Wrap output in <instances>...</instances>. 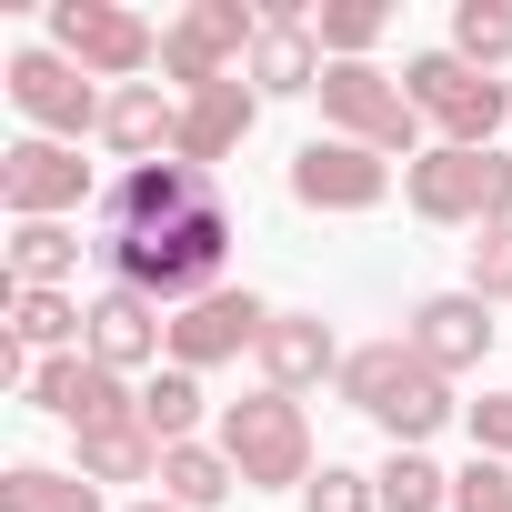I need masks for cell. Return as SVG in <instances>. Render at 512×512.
<instances>
[{"label":"cell","instance_id":"1","mask_svg":"<svg viewBox=\"0 0 512 512\" xmlns=\"http://www.w3.org/2000/svg\"><path fill=\"white\" fill-rule=\"evenodd\" d=\"M231 241H241V211L221 201V171H201V161H141V171L101 181V201H91V251H101L111 292H141L171 312L221 292Z\"/></svg>","mask_w":512,"mask_h":512},{"label":"cell","instance_id":"2","mask_svg":"<svg viewBox=\"0 0 512 512\" xmlns=\"http://www.w3.org/2000/svg\"><path fill=\"white\" fill-rule=\"evenodd\" d=\"M332 392H342L352 412H372V422L392 432V452H422V442L462 412V402H452V382H442L412 342H362V352H342Z\"/></svg>","mask_w":512,"mask_h":512},{"label":"cell","instance_id":"3","mask_svg":"<svg viewBox=\"0 0 512 512\" xmlns=\"http://www.w3.org/2000/svg\"><path fill=\"white\" fill-rule=\"evenodd\" d=\"M221 452H231L241 492H302V482H312V422H302L292 392L221 402Z\"/></svg>","mask_w":512,"mask_h":512},{"label":"cell","instance_id":"4","mask_svg":"<svg viewBox=\"0 0 512 512\" xmlns=\"http://www.w3.org/2000/svg\"><path fill=\"white\" fill-rule=\"evenodd\" d=\"M402 201H412L422 221L492 231V221H512V161H502V151H452V141H432V151L402 171Z\"/></svg>","mask_w":512,"mask_h":512},{"label":"cell","instance_id":"5","mask_svg":"<svg viewBox=\"0 0 512 512\" xmlns=\"http://www.w3.org/2000/svg\"><path fill=\"white\" fill-rule=\"evenodd\" d=\"M322 121H332V141H362V151H382V161H422V111H412V91H402L392 71H372V61H332V71H322Z\"/></svg>","mask_w":512,"mask_h":512},{"label":"cell","instance_id":"6","mask_svg":"<svg viewBox=\"0 0 512 512\" xmlns=\"http://www.w3.org/2000/svg\"><path fill=\"white\" fill-rule=\"evenodd\" d=\"M51 51L81 61L91 81L131 91V81L161 61V31H151L141 11H121V0H51Z\"/></svg>","mask_w":512,"mask_h":512},{"label":"cell","instance_id":"7","mask_svg":"<svg viewBox=\"0 0 512 512\" xmlns=\"http://www.w3.org/2000/svg\"><path fill=\"white\" fill-rule=\"evenodd\" d=\"M402 91H412V111H422L452 151H492V131H502V111H512V91H502L492 71L452 61V51H422V61L402 71Z\"/></svg>","mask_w":512,"mask_h":512},{"label":"cell","instance_id":"8","mask_svg":"<svg viewBox=\"0 0 512 512\" xmlns=\"http://www.w3.org/2000/svg\"><path fill=\"white\" fill-rule=\"evenodd\" d=\"M251 41H262V11H251V0H191V11L161 31V71L181 91H211V81H241Z\"/></svg>","mask_w":512,"mask_h":512},{"label":"cell","instance_id":"9","mask_svg":"<svg viewBox=\"0 0 512 512\" xmlns=\"http://www.w3.org/2000/svg\"><path fill=\"white\" fill-rule=\"evenodd\" d=\"M11 101H21V121L41 131V141H71L81 151V131H101V111H111V91H91V71L81 61H61L51 41L41 51H11Z\"/></svg>","mask_w":512,"mask_h":512},{"label":"cell","instance_id":"10","mask_svg":"<svg viewBox=\"0 0 512 512\" xmlns=\"http://www.w3.org/2000/svg\"><path fill=\"white\" fill-rule=\"evenodd\" d=\"M0 201H11V221H61V211H81V201H101L91 191V161L71 151V141H11L0 151Z\"/></svg>","mask_w":512,"mask_h":512},{"label":"cell","instance_id":"11","mask_svg":"<svg viewBox=\"0 0 512 512\" xmlns=\"http://www.w3.org/2000/svg\"><path fill=\"white\" fill-rule=\"evenodd\" d=\"M382 191H392V161L382 151H362V141H302L292 151V201L302 211H382Z\"/></svg>","mask_w":512,"mask_h":512},{"label":"cell","instance_id":"12","mask_svg":"<svg viewBox=\"0 0 512 512\" xmlns=\"http://www.w3.org/2000/svg\"><path fill=\"white\" fill-rule=\"evenodd\" d=\"M262 332H272V302L221 282L211 302L171 312V362H181V372H211V362H241V352H262Z\"/></svg>","mask_w":512,"mask_h":512},{"label":"cell","instance_id":"13","mask_svg":"<svg viewBox=\"0 0 512 512\" xmlns=\"http://www.w3.org/2000/svg\"><path fill=\"white\" fill-rule=\"evenodd\" d=\"M322 31H312V11L302 0H262V41H251V61H241V81L262 91V101H292V91H322Z\"/></svg>","mask_w":512,"mask_h":512},{"label":"cell","instance_id":"14","mask_svg":"<svg viewBox=\"0 0 512 512\" xmlns=\"http://www.w3.org/2000/svg\"><path fill=\"white\" fill-rule=\"evenodd\" d=\"M402 342L452 382V372H472V362L492 352V302H482V292H432V302H412V332H402Z\"/></svg>","mask_w":512,"mask_h":512},{"label":"cell","instance_id":"15","mask_svg":"<svg viewBox=\"0 0 512 512\" xmlns=\"http://www.w3.org/2000/svg\"><path fill=\"white\" fill-rule=\"evenodd\" d=\"M101 151H111L121 171H141V161H171V151H181V101H171L161 81H131V91H111V111H101Z\"/></svg>","mask_w":512,"mask_h":512},{"label":"cell","instance_id":"16","mask_svg":"<svg viewBox=\"0 0 512 512\" xmlns=\"http://www.w3.org/2000/svg\"><path fill=\"white\" fill-rule=\"evenodd\" d=\"M251 121H262V91L251 81H211V91H181V151L171 161H231L241 141H251Z\"/></svg>","mask_w":512,"mask_h":512},{"label":"cell","instance_id":"17","mask_svg":"<svg viewBox=\"0 0 512 512\" xmlns=\"http://www.w3.org/2000/svg\"><path fill=\"white\" fill-rule=\"evenodd\" d=\"M342 372V342H332V322L322 312H272V332H262V392H312V382H332Z\"/></svg>","mask_w":512,"mask_h":512},{"label":"cell","instance_id":"18","mask_svg":"<svg viewBox=\"0 0 512 512\" xmlns=\"http://www.w3.org/2000/svg\"><path fill=\"white\" fill-rule=\"evenodd\" d=\"M91 362H111V372H141V362H161L171 352V322H161V302H141V292H101L91 302V342H81Z\"/></svg>","mask_w":512,"mask_h":512},{"label":"cell","instance_id":"19","mask_svg":"<svg viewBox=\"0 0 512 512\" xmlns=\"http://www.w3.org/2000/svg\"><path fill=\"white\" fill-rule=\"evenodd\" d=\"M81 231L71 221H21L11 231V292H71V272H81Z\"/></svg>","mask_w":512,"mask_h":512},{"label":"cell","instance_id":"20","mask_svg":"<svg viewBox=\"0 0 512 512\" xmlns=\"http://www.w3.org/2000/svg\"><path fill=\"white\" fill-rule=\"evenodd\" d=\"M11 342H21L31 362L81 352V342H91V312H81L71 292H11Z\"/></svg>","mask_w":512,"mask_h":512},{"label":"cell","instance_id":"21","mask_svg":"<svg viewBox=\"0 0 512 512\" xmlns=\"http://www.w3.org/2000/svg\"><path fill=\"white\" fill-rule=\"evenodd\" d=\"M231 452L221 442H171L161 452V502H181V512H211V502H231Z\"/></svg>","mask_w":512,"mask_h":512},{"label":"cell","instance_id":"22","mask_svg":"<svg viewBox=\"0 0 512 512\" xmlns=\"http://www.w3.org/2000/svg\"><path fill=\"white\" fill-rule=\"evenodd\" d=\"M0 512H101L91 472H51V462H11L0 472Z\"/></svg>","mask_w":512,"mask_h":512},{"label":"cell","instance_id":"23","mask_svg":"<svg viewBox=\"0 0 512 512\" xmlns=\"http://www.w3.org/2000/svg\"><path fill=\"white\" fill-rule=\"evenodd\" d=\"M141 432H151L161 452H171V442H201V372H181V362L151 372V382H141Z\"/></svg>","mask_w":512,"mask_h":512},{"label":"cell","instance_id":"24","mask_svg":"<svg viewBox=\"0 0 512 512\" xmlns=\"http://www.w3.org/2000/svg\"><path fill=\"white\" fill-rule=\"evenodd\" d=\"M81 472H91V482H161V442H151L141 422H121V432H81Z\"/></svg>","mask_w":512,"mask_h":512},{"label":"cell","instance_id":"25","mask_svg":"<svg viewBox=\"0 0 512 512\" xmlns=\"http://www.w3.org/2000/svg\"><path fill=\"white\" fill-rule=\"evenodd\" d=\"M452 61H472V71L512 61V0H452Z\"/></svg>","mask_w":512,"mask_h":512},{"label":"cell","instance_id":"26","mask_svg":"<svg viewBox=\"0 0 512 512\" xmlns=\"http://www.w3.org/2000/svg\"><path fill=\"white\" fill-rule=\"evenodd\" d=\"M372 482H382V512H452V472L432 452H392Z\"/></svg>","mask_w":512,"mask_h":512},{"label":"cell","instance_id":"27","mask_svg":"<svg viewBox=\"0 0 512 512\" xmlns=\"http://www.w3.org/2000/svg\"><path fill=\"white\" fill-rule=\"evenodd\" d=\"M322 61H372V41L392 31V11H382V0H322Z\"/></svg>","mask_w":512,"mask_h":512},{"label":"cell","instance_id":"28","mask_svg":"<svg viewBox=\"0 0 512 512\" xmlns=\"http://www.w3.org/2000/svg\"><path fill=\"white\" fill-rule=\"evenodd\" d=\"M302 512H382V482L352 472V462H322V472L302 482Z\"/></svg>","mask_w":512,"mask_h":512},{"label":"cell","instance_id":"29","mask_svg":"<svg viewBox=\"0 0 512 512\" xmlns=\"http://www.w3.org/2000/svg\"><path fill=\"white\" fill-rule=\"evenodd\" d=\"M472 292H482V302H502V292H512V221L472 231Z\"/></svg>","mask_w":512,"mask_h":512},{"label":"cell","instance_id":"30","mask_svg":"<svg viewBox=\"0 0 512 512\" xmlns=\"http://www.w3.org/2000/svg\"><path fill=\"white\" fill-rule=\"evenodd\" d=\"M452 512H512V472L472 452V472H452Z\"/></svg>","mask_w":512,"mask_h":512},{"label":"cell","instance_id":"31","mask_svg":"<svg viewBox=\"0 0 512 512\" xmlns=\"http://www.w3.org/2000/svg\"><path fill=\"white\" fill-rule=\"evenodd\" d=\"M462 422H472V452H482V462H512V392L462 402Z\"/></svg>","mask_w":512,"mask_h":512},{"label":"cell","instance_id":"32","mask_svg":"<svg viewBox=\"0 0 512 512\" xmlns=\"http://www.w3.org/2000/svg\"><path fill=\"white\" fill-rule=\"evenodd\" d=\"M131 512H181V502H161V492H151V502H131Z\"/></svg>","mask_w":512,"mask_h":512}]
</instances>
